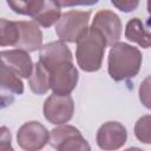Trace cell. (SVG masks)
<instances>
[{
  "label": "cell",
  "instance_id": "1",
  "mask_svg": "<svg viewBox=\"0 0 151 151\" xmlns=\"http://www.w3.org/2000/svg\"><path fill=\"white\" fill-rule=\"evenodd\" d=\"M142 52L126 42H117L109 52L107 72L114 81H122L136 77L142 66Z\"/></svg>",
  "mask_w": 151,
  "mask_h": 151
},
{
  "label": "cell",
  "instance_id": "2",
  "mask_svg": "<svg viewBox=\"0 0 151 151\" xmlns=\"http://www.w3.org/2000/svg\"><path fill=\"white\" fill-rule=\"evenodd\" d=\"M106 46L107 44L103 34L92 26L88 27L77 41L76 59L78 66L85 72L100 70Z\"/></svg>",
  "mask_w": 151,
  "mask_h": 151
},
{
  "label": "cell",
  "instance_id": "3",
  "mask_svg": "<svg viewBox=\"0 0 151 151\" xmlns=\"http://www.w3.org/2000/svg\"><path fill=\"white\" fill-rule=\"evenodd\" d=\"M91 11L71 9L61 14L55 25V33L63 42H76L88 28Z\"/></svg>",
  "mask_w": 151,
  "mask_h": 151
},
{
  "label": "cell",
  "instance_id": "4",
  "mask_svg": "<svg viewBox=\"0 0 151 151\" xmlns=\"http://www.w3.org/2000/svg\"><path fill=\"white\" fill-rule=\"evenodd\" d=\"M50 144L57 151H91L88 142L73 125H59L50 132Z\"/></svg>",
  "mask_w": 151,
  "mask_h": 151
},
{
  "label": "cell",
  "instance_id": "5",
  "mask_svg": "<svg viewBox=\"0 0 151 151\" xmlns=\"http://www.w3.org/2000/svg\"><path fill=\"white\" fill-rule=\"evenodd\" d=\"M42 112L45 119L53 125H65L68 123L74 112V103L72 97L59 96L52 93L45 101L42 106Z\"/></svg>",
  "mask_w": 151,
  "mask_h": 151
},
{
  "label": "cell",
  "instance_id": "6",
  "mask_svg": "<svg viewBox=\"0 0 151 151\" xmlns=\"http://www.w3.org/2000/svg\"><path fill=\"white\" fill-rule=\"evenodd\" d=\"M17 142L24 151H40L50 143V132L39 122H27L19 127Z\"/></svg>",
  "mask_w": 151,
  "mask_h": 151
},
{
  "label": "cell",
  "instance_id": "7",
  "mask_svg": "<svg viewBox=\"0 0 151 151\" xmlns=\"http://www.w3.org/2000/svg\"><path fill=\"white\" fill-rule=\"evenodd\" d=\"M51 76V90L59 96H68L77 86L79 73L73 63H61L48 70Z\"/></svg>",
  "mask_w": 151,
  "mask_h": 151
},
{
  "label": "cell",
  "instance_id": "8",
  "mask_svg": "<svg viewBox=\"0 0 151 151\" xmlns=\"http://www.w3.org/2000/svg\"><path fill=\"white\" fill-rule=\"evenodd\" d=\"M93 28L98 29L106 40L107 46H113L119 42L122 35V21L120 18L110 9H100L94 14L92 20Z\"/></svg>",
  "mask_w": 151,
  "mask_h": 151
},
{
  "label": "cell",
  "instance_id": "9",
  "mask_svg": "<svg viewBox=\"0 0 151 151\" xmlns=\"http://www.w3.org/2000/svg\"><path fill=\"white\" fill-rule=\"evenodd\" d=\"M127 139L125 126L119 122H106L97 131L96 142L104 151H116L120 149Z\"/></svg>",
  "mask_w": 151,
  "mask_h": 151
},
{
  "label": "cell",
  "instance_id": "10",
  "mask_svg": "<svg viewBox=\"0 0 151 151\" xmlns=\"http://www.w3.org/2000/svg\"><path fill=\"white\" fill-rule=\"evenodd\" d=\"M1 65H5L7 68L17 73L21 78H29L33 72V61L28 52L22 50H6L0 53Z\"/></svg>",
  "mask_w": 151,
  "mask_h": 151
},
{
  "label": "cell",
  "instance_id": "11",
  "mask_svg": "<svg viewBox=\"0 0 151 151\" xmlns=\"http://www.w3.org/2000/svg\"><path fill=\"white\" fill-rule=\"evenodd\" d=\"M19 26V40L17 44L18 50L26 52H34L42 47V32L34 20L17 21Z\"/></svg>",
  "mask_w": 151,
  "mask_h": 151
},
{
  "label": "cell",
  "instance_id": "12",
  "mask_svg": "<svg viewBox=\"0 0 151 151\" xmlns=\"http://www.w3.org/2000/svg\"><path fill=\"white\" fill-rule=\"evenodd\" d=\"M39 61L47 68H52L53 66L61 63H73L72 52L63 41H51L44 45L40 50Z\"/></svg>",
  "mask_w": 151,
  "mask_h": 151
},
{
  "label": "cell",
  "instance_id": "13",
  "mask_svg": "<svg viewBox=\"0 0 151 151\" xmlns=\"http://www.w3.org/2000/svg\"><path fill=\"white\" fill-rule=\"evenodd\" d=\"M24 93V84L20 77L7 68L5 65H1V101L2 107L11 104L15 96Z\"/></svg>",
  "mask_w": 151,
  "mask_h": 151
},
{
  "label": "cell",
  "instance_id": "14",
  "mask_svg": "<svg viewBox=\"0 0 151 151\" xmlns=\"http://www.w3.org/2000/svg\"><path fill=\"white\" fill-rule=\"evenodd\" d=\"M125 38L138 44L143 48L151 47V32H149L139 18H132L125 26Z\"/></svg>",
  "mask_w": 151,
  "mask_h": 151
},
{
  "label": "cell",
  "instance_id": "15",
  "mask_svg": "<svg viewBox=\"0 0 151 151\" xmlns=\"http://www.w3.org/2000/svg\"><path fill=\"white\" fill-rule=\"evenodd\" d=\"M28 85L33 93L42 96L51 88V76L50 71L38 60L34 64L33 72L28 78Z\"/></svg>",
  "mask_w": 151,
  "mask_h": 151
},
{
  "label": "cell",
  "instance_id": "16",
  "mask_svg": "<svg viewBox=\"0 0 151 151\" xmlns=\"http://www.w3.org/2000/svg\"><path fill=\"white\" fill-rule=\"evenodd\" d=\"M60 17H61V7L58 5L57 1L48 0V1H44L41 9L33 18V20L38 25L48 28L54 24L57 25Z\"/></svg>",
  "mask_w": 151,
  "mask_h": 151
},
{
  "label": "cell",
  "instance_id": "17",
  "mask_svg": "<svg viewBox=\"0 0 151 151\" xmlns=\"http://www.w3.org/2000/svg\"><path fill=\"white\" fill-rule=\"evenodd\" d=\"M19 40V26L17 21L0 19V46H17Z\"/></svg>",
  "mask_w": 151,
  "mask_h": 151
},
{
  "label": "cell",
  "instance_id": "18",
  "mask_svg": "<svg viewBox=\"0 0 151 151\" xmlns=\"http://www.w3.org/2000/svg\"><path fill=\"white\" fill-rule=\"evenodd\" d=\"M7 5L18 14L29 15L34 18L41 9L44 1L41 0H8Z\"/></svg>",
  "mask_w": 151,
  "mask_h": 151
},
{
  "label": "cell",
  "instance_id": "19",
  "mask_svg": "<svg viewBox=\"0 0 151 151\" xmlns=\"http://www.w3.org/2000/svg\"><path fill=\"white\" fill-rule=\"evenodd\" d=\"M134 136L140 143L151 144V114H145L136 122Z\"/></svg>",
  "mask_w": 151,
  "mask_h": 151
},
{
  "label": "cell",
  "instance_id": "20",
  "mask_svg": "<svg viewBox=\"0 0 151 151\" xmlns=\"http://www.w3.org/2000/svg\"><path fill=\"white\" fill-rule=\"evenodd\" d=\"M139 100L149 110H151V74L147 76L139 85Z\"/></svg>",
  "mask_w": 151,
  "mask_h": 151
},
{
  "label": "cell",
  "instance_id": "21",
  "mask_svg": "<svg viewBox=\"0 0 151 151\" xmlns=\"http://www.w3.org/2000/svg\"><path fill=\"white\" fill-rule=\"evenodd\" d=\"M111 2L114 7H117L118 9H120L122 12H125V13L134 11L139 5V1H137V0H122V1L112 0Z\"/></svg>",
  "mask_w": 151,
  "mask_h": 151
},
{
  "label": "cell",
  "instance_id": "22",
  "mask_svg": "<svg viewBox=\"0 0 151 151\" xmlns=\"http://www.w3.org/2000/svg\"><path fill=\"white\" fill-rule=\"evenodd\" d=\"M0 151H14L11 145V132L6 126L1 127V137H0Z\"/></svg>",
  "mask_w": 151,
  "mask_h": 151
},
{
  "label": "cell",
  "instance_id": "23",
  "mask_svg": "<svg viewBox=\"0 0 151 151\" xmlns=\"http://www.w3.org/2000/svg\"><path fill=\"white\" fill-rule=\"evenodd\" d=\"M124 151H144V150H142V149H139V147H136V146H132V147L125 149Z\"/></svg>",
  "mask_w": 151,
  "mask_h": 151
},
{
  "label": "cell",
  "instance_id": "24",
  "mask_svg": "<svg viewBox=\"0 0 151 151\" xmlns=\"http://www.w3.org/2000/svg\"><path fill=\"white\" fill-rule=\"evenodd\" d=\"M146 6H147V12H149V14L151 15V0H149V1L146 2Z\"/></svg>",
  "mask_w": 151,
  "mask_h": 151
}]
</instances>
